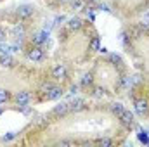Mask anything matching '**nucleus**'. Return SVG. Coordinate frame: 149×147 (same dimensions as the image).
<instances>
[{
    "label": "nucleus",
    "instance_id": "obj_2",
    "mask_svg": "<svg viewBox=\"0 0 149 147\" xmlns=\"http://www.w3.org/2000/svg\"><path fill=\"white\" fill-rule=\"evenodd\" d=\"M61 95H63V88H61V87H50L49 90H45V99H47V101L59 99Z\"/></svg>",
    "mask_w": 149,
    "mask_h": 147
},
{
    "label": "nucleus",
    "instance_id": "obj_14",
    "mask_svg": "<svg viewBox=\"0 0 149 147\" xmlns=\"http://www.w3.org/2000/svg\"><path fill=\"white\" fill-rule=\"evenodd\" d=\"M70 5H71V9L73 10H78V9H81V0H70Z\"/></svg>",
    "mask_w": 149,
    "mask_h": 147
},
{
    "label": "nucleus",
    "instance_id": "obj_17",
    "mask_svg": "<svg viewBox=\"0 0 149 147\" xmlns=\"http://www.w3.org/2000/svg\"><path fill=\"white\" fill-rule=\"evenodd\" d=\"M139 139H141V142H146V144H148V142H149L148 132H141V133H139Z\"/></svg>",
    "mask_w": 149,
    "mask_h": 147
},
{
    "label": "nucleus",
    "instance_id": "obj_4",
    "mask_svg": "<svg viewBox=\"0 0 149 147\" xmlns=\"http://www.w3.org/2000/svg\"><path fill=\"white\" fill-rule=\"evenodd\" d=\"M134 106H135V112H137V114H141V116H146V114H148L149 106H148V102H146L144 99L135 101V102H134Z\"/></svg>",
    "mask_w": 149,
    "mask_h": 147
},
{
    "label": "nucleus",
    "instance_id": "obj_9",
    "mask_svg": "<svg viewBox=\"0 0 149 147\" xmlns=\"http://www.w3.org/2000/svg\"><path fill=\"white\" fill-rule=\"evenodd\" d=\"M125 111V107H123V104L121 102H114V104H111V112L114 114V116H121V112Z\"/></svg>",
    "mask_w": 149,
    "mask_h": 147
},
{
    "label": "nucleus",
    "instance_id": "obj_20",
    "mask_svg": "<svg viewBox=\"0 0 149 147\" xmlns=\"http://www.w3.org/2000/svg\"><path fill=\"white\" fill-rule=\"evenodd\" d=\"M87 2H99V0H87Z\"/></svg>",
    "mask_w": 149,
    "mask_h": 147
},
{
    "label": "nucleus",
    "instance_id": "obj_12",
    "mask_svg": "<svg viewBox=\"0 0 149 147\" xmlns=\"http://www.w3.org/2000/svg\"><path fill=\"white\" fill-rule=\"evenodd\" d=\"M31 12H33V9L30 5H21L19 7V16H23V17H28Z\"/></svg>",
    "mask_w": 149,
    "mask_h": 147
},
{
    "label": "nucleus",
    "instance_id": "obj_7",
    "mask_svg": "<svg viewBox=\"0 0 149 147\" xmlns=\"http://www.w3.org/2000/svg\"><path fill=\"white\" fill-rule=\"evenodd\" d=\"M92 83H94V74L92 73H85L83 74V78H81V87L83 88H88V87H92Z\"/></svg>",
    "mask_w": 149,
    "mask_h": 147
},
{
    "label": "nucleus",
    "instance_id": "obj_19",
    "mask_svg": "<svg viewBox=\"0 0 149 147\" xmlns=\"http://www.w3.org/2000/svg\"><path fill=\"white\" fill-rule=\"evenodd\" d=\"M5 37H7V33H5V31L0 28V42H3V40H5Z\"/></svg>",
    "mask_w": 149,
    "mask_h": 147
},
{
    "label": "nucleus",
    "instance_id": "obj_18",
    "mask_svg": "<svg viewBox=\"0 0 149 147\" xmlns=\"http://www.w3.org/2000/svg\"><path fill=\"white\" fill-rule=\"evenodd\" d=\"M142 23L149 26V12H148V14H144V17H142Z\"/></svg>",
    "mask_w": 149,
    "mask_h": 147
},
{
    "label": "nucleus",
    "instance_id": "obj_6",
    "mask_svg": "<svg viewBox=\"0 0 149 147\" xmlns=\"http://www.w3.org/2000/svg\"><path fill=\"white\" fill-rule=\"evenodd\" d=\"M66 68L63 66V64H57V66H54L52 68V78L54 80H64L66 78Z\"/></svg>",
    "mask_w": 149,
    "mask_h": 147
},
{
    "label": "nucleus",
    "instance_id": "obj_10",
    "mask_svg": "<svg viewBox=\"0 0 149 147\" xmlns=\"http://www.w3.org/2000/svg\"><path fill=\"white\" fill-rule=\"evenodd\" d=\"M68 28H70V30H80V28H81V19H80V17H71V19L68 21Z\"/></svg>",
    "mask_w": 149,
    "mask_h": 147
},
{
    "label": "nucleus",
    "instance_id": "obj_1",
    "mask_svg": "<svg viewBox=\"0 0 149 147\" xmlns=\"http://www.w3.org/2000/svg\"><path fill=\"white\" fill-rule=\"evenodd\" d=\"M30 101H31V95H30L28 92H24V90H23V92H16V94H14V102H16V104H19V106H26Z\"/></svg>",
    "mask_w": 149,
    "mask_h": 147
},
{
    "label": "nucleus",
    "instance_id": "obj_16",
    "mask_svg": "<svg viewBox=\"0 0 149 147\" xmlns=\"http://www.w3.org/2000/svg\"><path fill=\"white\" fill-rule=\"evenodd\" d=\"M97 144L99 146H113V140L111 139H101V140H97Z\"/></svg>",
    "mask_w": 149,
    "mask_h": 147
},
{
    "label": "nucleus",
    "instance_id": "obj_13",
    "mask_svg": "<svg viewBox=\"0 0 149 147\" xmlns=\"http://www.w3.org/2000/svg\"><path fill=\"white\" fill-rule=\"evenodd\" d=\"M10 101V94L7 90H0V104H5Z\"/></svg>",
    "mask_w": 149,
    "mask_h": 147
},
{
    "label": "nucleus",
    "instance_id": "obj_11",
    "mask_svg": "<svg viewBox=\"0 0 149 147\" xmlns=\"http://www.w3.org/2000/svg\"><path fill=\"white\" fill-rule=\"evenodd\" d=\"M47 37H49V33H47V30H43V31H40V33H37V35H35L33 42H35L37 45H40V43L47 42Z\"/></svg>",
    "mask_w": 149,
    "mask_h": 147
},
{
    "label": "nucleus",
    "instance_id": "obj_3",
    "mask_svg": "<svg viewBox=\"0 0 149 147\" xmlns=\"http://www.w3.org/2000/svg\"><path fill=\"white\" fill-rule=\"evenodd\" d=\"M28 59L33 61V62H40V61L43 59V49H42V47H35V49H31V50L28 52Z\"/></svg>",
    "mask_w": 149,
    "mask_h": 147
},
{
    "label": "nucleus",
    "instance_id": "obj_8",
    "mask_svg": "<svg viewBox=\"0 0 149 147\" xmlns=\"http://www.w3.org/2000/svg\"><path fill=\"white\" fill-rule=\"evenodd\" d=\"M68 111H70V104L63 102V104H59V106H56V107L52 109V114H64V112H68Z\"/></svg>",
    "mask_w": 149,
    "mask_h": 147
},
{
    "label": "nucleus",
    "instance_id": "obj_5",
    "mask_svg": "<svg viewBox=\"0 0 149 147\" xmlns=\"http://www.w3.org/2000/svg\"><path fill=\"white\" fill-rule=\"evenodd\" d=\"M120 118H121V123H123V125H125L127 128H132V126L135 125V119H134V114H132L130 111H123Z\"/></svg>",
    "mask_w": 149,
    "mask_h": 147
},
{
    "label": "nucleus",
    "instance_id": "obj_15",
    "mask_svg": "<svg viewBox=\"0 0 149 147\" xmlns=\"http://www.w3.org/2000/svg\"><path fill=\"white\" fill-rule=\"evenodd\" d=\"M90 49H92V52H97L101 47H99V38L95 37L94 40H92V43H90Z\"/></svg>",
    "mask_w": 149,
    "mask_h": 147
}]
</instances>
